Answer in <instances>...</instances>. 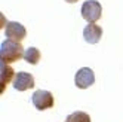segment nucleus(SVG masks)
Returning a JSON list of instances; mask_svg holds the SVG:
<instances>
[{"label": "nucleus", "instance_id": "1", "mask_svg": "<svg viewBox=\"0 0 123 122\" xmlns=\"http://www.w3.org/2000/svg\"><path fill=\"white\" fill-rule=\"evenodd\" d=\"M0 57H2V61L6 64L15 63V61L24 58V51H22L21 43L11 40V39L3 40L2 46H0Z\"/></svg>", "mask_w": 123, "mask_h": 122}, {"label": "nucleus", "instance_id": "2", "mask_svg": "<svg viewBox=\"0 0 123 122\" xmlns=\"http://www.w3.org/2000/svg\"><path fill=\"white\" fill-rule=\"evenodd\" d=\"M82 16L83 20H86L89 24H93L96 22L101 15H102V6L99 2H96V0H87L82 5Z\"/></svg>", "mask_w": 123, "mask_h": 122}, {"label": "nucleus", "instance_id": "3", "mask_svg": "<svg viewBox=\"0 0 123 122\" xmlns=\"http://www.w3.org/2000/svg\"><path fill=\"white\" fill-rule=\"evenodd\" d=\"M31 101L34 104V107L37 110H46L54 107V95H52L49 91L45 89H39V91H34Z\"/></svg>", "mask_w": 123, "mask_h": 122}, {"label": "nucleus", "instance_id": "4", "mask_svg": "<svg viewBox=\"0 0 123 122\" xmlns=\"http://www.w3.org/2000/svg\"><path fill=\"white\" fill-rule=\"evenodd\" d=\"M93 82H95V75L92 72V68H89V67L80 68L74 76V83H76L77 88H80V89L89 88V86L93 85Z\"/></svg>", "mask_w": 123, "mask_h": 122}, {"label": "nucleus", "instance_id": "5", "mask_svg": "<svg viewBox=\"0 0 123 122\" xmlns=\"http://www.w3.org/2000/svg\"><path fill=\"white\" fill-rule=\"evenodd\" d=\"M5 34L7 39L11 40H15V42H21L25 36H27V30L22 24L19 22H15V21H11L5 25Z\"/></svg>", "mask_w": 123, "mask_h": 122}, {"label": "nucleus", "instance_id": "6", "mask_svg": "<svg viewBox=\"0 0 123 122\" xmlns=\"http://www.w3.org/2000/svg\"><path fill=\"white\" fill-rule=\"evenodd\" d=\"M13 88L16 91H27L34 88V77L27 72H18L13 79Z\"/></svg>", "mask_w": 123, "mask_h": 122}, {"label": "nucleus", "instance_id": "7", "mask_svg": "<svg viewBox=\"0 0 123 122\" xmlns=\"http://www.w3.org/2000/svg\"><path fill=\"white\" fill-rule=\"evenodd\" d=\"M83 37L87 43H91V45H95V43H98L102 37V28L99 25H96L95 22L93 24H87L85 30H83Z\"/></svg>", "mask_w": 123, "mask_h": 122}, {"label": "nucleus", "instance_id": "8", "mask_svg": "<svg viewBox=\"0 0 123 122\" xmlns=\"http://www.w3.org/2000/svg\"><path fill=\"white\" fill-rule=\"evenodd\" d=\"M0 75H2V92H5L7 83L12 82V79H15V72L12 67H9L6 63L2 61V64H0Z\"/></svg>", "mask_w": 123, "mask_h": 122}, {"label": "nucleus", "instance_id": "9", "mask_svg": "<svg viewBox=\"0 0 123 122\" xmlns=\"http://www.w3.org/2000/svg\"><path fill=\"white\" fill-rule=\"evenodd\" d=\"M24 60L27 61V63L30 64H37L39 61H40V51L37 48H28V49H25L24 51Z\"/></svg>", "mask_w": 123, "mask_h": 122}, {"label": "nucleus", "instance_id": "10", "mask_svg": "<svg viewBox=\"0 0 123 122\" xmlns=\"http://www.w3.org/2000/svg\"><path fill=\"white\" fill-rule=\"evenodd\" d=\"M65 122H91V116L86 112H73L71 115H68Z\"/></svg>", "mask_w": 123, "mask_h": 122}, {"label": "nucleus", "instance_id": "11", "mask_svg": "<svg viewBox=\"0 0 123 122\" xmlns=\"http://www.w3.org/2000/svg\"><path fill=\"white\" fill-rule=\"evenodd\" d=\"M67 3H76V2H79V0H65Z\"/></svg>", "mask_w": 123, "mask_h": 122}]
</instances>
